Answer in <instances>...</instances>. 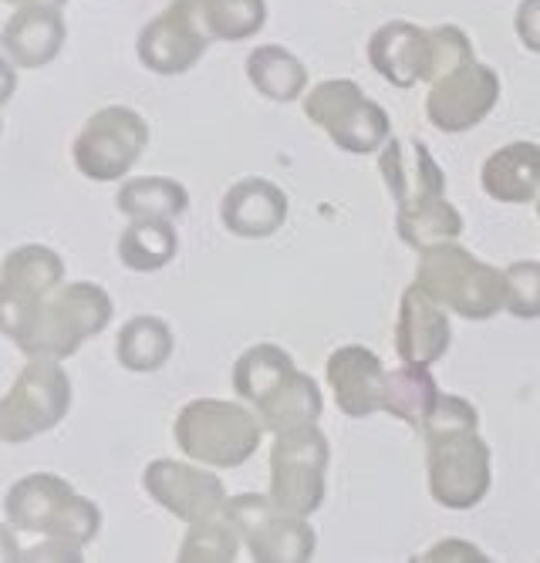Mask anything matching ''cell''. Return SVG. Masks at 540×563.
<instances>
[{
	"mask_svg": "<svg viewBox=\"0 0 540 563\" xmlns=\"http://www.w3.org/2000/svg\"><path fill=\"white\" fill-rule=\"evenodd\" d=\"M207 24L217 41H240L264 27V0H207Z\"/></svg>",
	"mask_w": 540,
	"mask_h": 563,
	"instance_id": "5",
	"label": "cell"
},
{
	"mask_svg": "<svg viewBox=\"0 0 540 563\" xmlns=\"http://www.w3.org/2000/svg\"><path fill=\"white\" fill-rule=\"evenodd\" d=\"M517 34L527 44V51L540 55V0H524V4H520Z\"/></svg>",
	"mask_w": 540,
	"mask_h": 563,
	"instance_id": "6",
	"label": "cell"
},
{
	"mask_svg": "<svg viewBox=\"0 0 540 563\" xmlns=\"http://www.w3.org/2000/svg\"><path fill=\"white\" fill-rule=\"evenodd\" d=\"M372 65L392 85H412L436 75V31L426 34L412 24H388L372 34L368 44Z\"/></svg>",
	"mask_w": 540,
	"mask_h": 563,
	"instance_id": "2",
	"label": "cell"
},
{
	"mask_svg": "<svg viewBox=\"0 0 540 563\" xmlns=\"http://www.w3.org/2000/svg\"><path fill=\"white\" fill-rule=\"evenodd\" d=\"M207 0H176L139 37V55L156 75H179L207 51Z\"/></svg>",
	"mask_w": 540,
	"mask_h": 563,
	"instance_id": "1",
	"label": "cell"
},
{
	"mask_svg": "<svg viewBox=\"0 0 540 563\" xmlns=\"http://www.w3.org/2000/svg\"><path fill=\"white\" fill-rule=\"evenodd\" d=\"M62 44H65V21L58 8L27 4L4 27L8 58H14L24 68L47 65L62 51Z\"/></svg>",
	"mask_w": 540,
	"mask_h": 563,
	"instance_id": "3",
	"label": "cell"
},
{
	"mask_svg": "<svg viewBox=\"0 0 540 563\" xmlns=\"http://www.w3.org/2000/svg\"><path fill=\"white\" fill-rule=\"evenodd\" d=\"M11 4H44V8H62L65 0H11Z\"/></svg>",
	"mask_w": 540,
	"mask_h": 563,
	"instance_id": "7",
	"label": "cell"
},
{
	"mask_svg": "<svg viewBox=\"0 0 540 563\" xmlns=\"http://www.w3.org/2000/svg\"><path fill=\"white\" fill-rule=\"evenodd\" d=\"M251 78L274 101H290L294 95H301L308 71L284 47H257L251 55Z\"/></svg>",
	"mask_w": 540,
	"mask_h": 563,
	"instance_id": "4",
	"label": "cell"
}]
</instances>
